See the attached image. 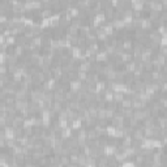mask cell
Listing matches in <instances>:
<instances>
[{
	"instance_id": "7c38bea8",
	"label": "cell",
	"mask_w": 167,
	"mask_h": 167,
	"mask_svg": "<svg viewBox=\"0 0 167 167\" xmlns=\"http://www.w3.org/2000/svg\"><path fill=\"white\" fill-rule=\"evenodd\" d=\"M158 102L165 107V109H167V97L166 95H159L158 97Z\"/></svg>"
},
{
	"instance_id": "8fae6325",
	"label": "cell",
	"mask_w": 167,
	"mask_h": 167,
	"mask_svg": "<svg viewBox=\"0 0 167 167\" xmlns=\"http://www.w3.org/2000/svg\"><path fill=\"white\" fill-rule=\"evenodd\" d=\"M106 80L107 81H115L116 80V69H112L106 75Z\"/></svg>"
},
{
	"instance_id": "277c9868",
	"label": "cell",
	"mask_w": 167,
	"mask_h": 167,
	"mask_svg": "<svg viewBox=\"0 0 167 167\" xmlns=\"http://www.w3.org/2000/svg\"><path fill=\"white\" fill-rule=\"evenodd\" d=\"M72 128L71 127H67V128H64V129H61V132H60V137L63 140H68V139H71L72 137Z\"/></svg>"
},
{
	"instance_id": "8992f818",
	"label": "cell",
	"mask_w": 167,
	"mask_h": 167,
	"mask_svg": "<svg viewBox=\"0 0 167 167\" xmlns=\"http://www.w3.org/2000/svg\"><path fill=\"white\" fill-rule=\"evenodd\" d=\"M25 52H26V50H25V47H24V46H21V45L14 46V55H16V56L22 58L24 55H25Z\"/></svg>"
},
{
	"instance_id": "3957f363",
	"label": "cell",
	"mask_w": 167,
	"mask_h": 167,
	"mask_svg": "<svg viewBox=\"0 0 167 167\" xmlns=\"http://www.w3.org/2000/svg\"><path fill=\"white\" fill-rule=\"evenodd\" d=\"M157 125L162 129H167V116H158L157 117Z\"/></svg>"
},
{
	"instance_id": "6da1fadb",
	"label": "cell",
	"mask_w": 167,
	"mask_h": 167,
	"mask_svg": "<svg viewBox=\"0 0 167 167\" xmlns=\"http://www.w3.org/2000/svg\"><path fill=\"white\" fill-rule=\"evenodd\" d=\"M82 85H84V82L81 80H78V78L77 80H72L69 82V89L72 91H80L82 89Z\"/></svg>"
},
{
	"instance_id": "4fadbf2b",
	"label": "cell",
	"mask_w": 167,
	"mask_h": 167,
	"mask_svg": "<svg viewBox=\"0 0 167 167\" xmlns=\"http://www.w3.org/2000/svg\"><path fill=\"white\" fill-rule=\"evenodd\" d=\"M16 42H17V39H16V37H14V35L7 37V45H8V46H13Z\"/></svg>"
},
{
	"instance_id": "30bf717a",
	"label": "cell",
	"mask_w": 167,
	"mask_h": 167,
	"mask_svg": "<svg viewBox=\"0 0 167 167\" xmlns=\"http://www.w3.org/2000/svg\"><path fill=\"white\" fill-rule=\"evenodd\" d=\"M120 106L123 107V109H129V107H132V99L131 98H124V99L121 101Z\"/></svg>"
},
{
	"instance_id": "9c48e42d",
	"label": "cell",
	"mask_w": 167,
	"mask_h": 167,
	"mask_svg": "<svg viewBox=\"0 0 167 167\" xmlns=\"http://www.w3.org/2000/svg\"><path fill=\"white\" fill-rule=\"evenodd\" d=\"M71 159L69 155H60V166H69Z\"/></svg>"
},
{
	"instance_id": "9a60e30c",
	"label": "cell",
	"mask_w": 167,
	"mask_h": 167,
	"mask_svg": "<svg viewBox=\"0 0 167 167\" xmlns=\"http://www.w3.org/2000/svg\"><path fill=\"white\" fill-rule=\"evenodd\" d=\"M25 2H32V0H25Z\"/></svg>"
},
{
	"instance_id": "5bb4252c",
	"label": "cell",
	"mask_w": 167,
	"mask_h": 167,
	"mask_svg": "<svg viewBox=\"0 0 167 167\" xmlns=\"http://www.w3.org/2000/svg\"><path fill=\"white\" fill-rule=\"evenodd\" d=\"M159 90H161L162 94H166V93H167V81L161 82V87H159Z\"/></svg>"
},
{
	"instance_id": "5b68a950",
	"label": "cell",
	"mask_w": 167,
	"mask_h": 167,
	"mask_svg": "<svg viewBox=\"0 0 167 167\" xmlns=\"http://www.w3.org/2000/svg\"><path fill=\"white\" fill-rule=\"evenodd\" d=\"M133 41L132 39H124L123 41V48H124V51H131L132 52V50H133Z\"/></svg>"
},
{
	"instance_id": "7a4b0ae2",
	"label": "cell",
	"mask_w": 167,
	"mask_h": 167,
	"mask_svg": "<svg viewBox=\"0 0 167 167\" xmlns=\"http://www.w3.org/2000/svg\"><path fill=\"white\" fill-rule=\"evenodd\" d=\"M151 28H153V21L148 17V18H142V21H141V29L142 30H145V32H149L151 30Z\"/></svg>"
},
{
	"instance_id": "ba28073f",
	"label": "cell",
	"mask_w": 167,
	"mask_h": 167,
	"mask_svg": "<svg viewBox=\"0 0 167 167\" xmlns=\"http://www.w3.org/2000/svg\"><path fill=\"white\" fill-rule=\"evenodd\" d=\"M125 98V93H121V91H114V102L116 103H121V101Z\"/></svg>"
},
{
	"instance_id": "52a82bcc",
	"label": "cell",
	"mask_w": 167,
	"mask_h": 167,
	"mask_svg": "<svg viewBox=\"0 0 167 167\" xmlns=\"http://www.w3.org/2000/svg\"><path fill=\"white\" fill-rule=\"evenodd\" d=\"M54 99H55V101H58V102L65 103V102H67V98H65V93H59V91H54Z\"/></svg>"
}]
</instances>
